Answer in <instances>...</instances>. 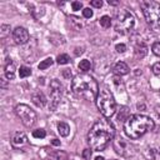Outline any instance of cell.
<instances>
[{"label":"cell","instance_id":"6da1fadb","mask_svg":"<svg viewBox=\"0 0 160 160\" xmlns=\"http://www.w3.org/2000/svg\"><path fill=\"white\" fill-rule=\"evenodd\" d=\"M114 136L115 129L112 124L106 119H99L92 124L88 134V142L90 145V149L95 151H101L108 146Z\"/></svg>","mask_w":160,"mask_h":160},{"label":"cell","instance_id":"7a4b0ae2","mask_svg":"<svg viewBox=\"0 0 160 160\" xmlns=\"http://www.w3.org/2000/svg\"><path fill=\"white\" fill-rule=\"evenodd\" d=\"M71 90L78 96L89 101H94L96 100V96L99 94V85L91 75L82 72V74H78L72 79Z\"/></svg>","mask_w":160,"mask_h":160},{"label":"cell","instance_id":"3957f363","mask_svg":"<svg viewBox=\"0 0 160 160\" xmlns=\"http://www.w3.org/2000/svg\"><path fill=\"white\" fill-rule=\"evenodd\" d=\"M154 129V120L142 114L129 116L124 122V131L130 139H139Z\"/></svg>","mask_w":160,"mask_h":160},{"label":"cell","instance_id":"277c9868","mask_svg":"<svg viewBox=\"0 0 160 160\" xmlns=\"http://www.w3.org/2000/svg\"><path fill=\"white\" fill-rule=\"evenodd\" d=\"M140 8L148 25L154 30L160 29V4L158 1L145 0L140 2Z\"/></svg>","mask_w":160,"mask_h":160},{"label":"cell","instance_id":"5b68a950","mask_svg":"<svg viewBox=\"0 0 160 160\" xmlns=\"http://www.w3.org/2000/svg\"><path fill=\"white\" fill-rule=\"evenodd\" d=\"M96 105H98V109L100 110V112L105 118L112 116L116 111V101H115L111 91L108 89L99 90V94L96 96Z\"/></svg>","mask_w":160,"mask_h":160},{"label":"cell","instance_id":"8992f818","mask_svg":"<svg viewBox=\"0 0 160 160\" xmlns=\"http://www.w3.org/2000/svg\"><path fill=\"white\" fill-rule=\"evenodd\" d=\"M135 28V16L134 14L128 9H121L116 14V21H115V30L119 34L128 35L130 34Z\"/></svg>","mask_w":160,"mask_h":160},{"label":"cell","instance_id":"52a82bcc","mask_svg":"<svg viewBox=\"0 0 160 160\" xmlns=\"http://www.w3.org/2000/svg\"><path fill=\"white\" fill-rule=\"evenodd\" d=\"M15 112L26 128H31L36 121V112L26 104H18L15 106Z\"/></svg>","mask_w":160,"mask_h":160},{"label":"cell","instance_id":"ba28073f","mask_svg":"<svg viewBox=\"0 0 160 160\" xmlns=\"http://www.w3.org/2000/svg\"><path fill=\"white\" fill-rule=\"evenodd\" d=\"M49 94H50V100H49V109L51 111H55L56 108L59 106L62 96V85L59 80L52 79L49 85Z\"/></svg>","mask_w":160,"mask_h":160},{"label":"cell","instance_id":"9c48e42d","mask_svg":"<svg viewBox=\"0 0 160 160\" xmlns=\"http://www.w3.org/2000/svg\"><path fill=\"white\" fill-rule=\"evenodd\" d=\"M112 146H114V150L116 154H119L120 156H125V158H129V156H132L135 154V148L131 142H129L128 140H125L124 138L121 136H118L114 141H112Z\"/></svg>","mask_w":160,"mask_h":160},{"label":"cell","instance_id":"30bf717a","mask_svg":"<svg viewBox=\"0 0 160 160\" xmlns=\"http://www.w3.org/2000/svg\"><path fill=\"white\" fill-rule=\"evenodd\" d=\"M12 39L15 44H19V45L26 44L29 41V31L22 26H18L12 31Z\"/></svg>","mask_w":160,"mask_h":160},{"label":"cell","instance_id":"8fae6325","mask_svg":"<svg viewBox=\"0 0 160 160\" xmlns=\"http://www.w3.org/2000/svg\"><path fill=\"white\" fill-rule=\"evenodd\" d=\"M26 142H28V138H26L25 132H22V131H16V132L12 135V138H11V144H12L15 148H21V146H24Z\"/></svg>","mask_w":160,"mask_h":160},{"label":"cell","instance_id":"7c38bea8","mask_svg":"<svg viewBox=\"0 0 160 160\" xmlns=\"http://www.w3.org/2000/svg\"><path fill=\"white\" fill-rule=\"evenodd\" d=\"M31 101L38 108H42L46 104V98H45V95H44V92L41 90H38V91H35V92L31 94Z\"/></svg>","mask_w":160,"mask_h":160},{"label":"cell","instance_id":"4fadbf2b","mask_svg":"<svg viewBox=\"0 0 160 160\" xmlns=\"http://www.w3.org/2000/svg\"><path fill=\"white\" fill-rule=\"evenodd\" d=\"M114 72L116 74V75H119V76H121V75H126L128 72H129V66L124 62V61H118L115 65H114Z\"/></svg>","mask_w":160,"mask_h":160},{"label":"cell","instance_id":"5bb4252c","mask_svg":"<svg viewBox=\"0 0 160 160\" xmlns=\"http://www.w3.org/2000/svg\"><path fill=\"white\" fill-rule=\"evenodd\" d=\"M15 70H16V68H15L14 62H12L11 59H10V60L6 62V65H5V70H4V75L6 76L8 80H12V79L15 78Z\"/></svg>","mask_w":160,"mask_h":160},{"label":"cell","instance_id":"9a60e30c","mask_svg":"<svg viewBox=\"0 0 160 160\" xmlns=\"http://www.w3.org/2000/svg\"><path fill=\"white\" fill-rule=\"evenodd\" d=\"M66 159H68V154L62 150L50 151L46 156V160H66Z\"/></svg>","mask_w":160,"mask_h":160},{"label":"cell","instance_id":"2e32d148","mask_svg":"<svg viewBox=\"0 0 160 160\" xmlns=\"http://www.w3.org/2000/svg\"><path fill=\"white\" fill-rule=\"evenodd\" d=\"M134 52H135V58H136V59H142V58L146 55V52H148V46H146L144 42H139V44L135 46Z\"/></svg>","mask_w":160,"mask_h":160},{"label":"cell","instance_id":"e0dca14e","mask_svg":"<svg viewBox=\"0 0 160 160\" xmlns=\"http://www.w3.org/2000/svg\"><path fill=\"white\" fill-rule=\"evenodd\" d=\"M58 131H59V134H60L61 136L66 138V136L70 134V126H69L66 122L61 121V122L58 124Z\"/></svg>","mask_w":160,"mask_h":160},{"label":"cell","instance_id":"ac0fdd59","mask_svg":"<svg viewBox=\"0 0 160 160\" xmlns=\"http://www.w3.org/2000/svg\"><path fill=\"white\" fill-rule=\"evenodd\" d=\"M70 22H71V25H72L76 30H80V29L84 26V21H82L81 19L76 18V16H70Z\"/></svg>","mask_w":160,"mask_h":160},{"label":"cell","instance_id":"d6986e66","mask_svg":"<svg viewBox=\"0 0 160 160\" xmlns=\"http://www.w3.org/2000/svg\"><path fill=\"white\" fill-rule=\"evenodd\" d=\"M56 62L60 64V65L69 64V62H70V56H69L68 54H60V55H58V58H56Z\"/></svg>","mask_w":160,"mask_h":160},{"label":"cell","instance_id":"ffe728a7","mask_svg":"<svg viewBox=\"0 0 160 160\" xmlns=\"http://www.w3.org/2000/svg\"><path fill=\"white\" fill-rule=\"evenodd\" d=\"M52 62H54V60H52L51 58H46L45 60H42V61L39 64V69H40V70H45V69L50 68V66L52 65Z\"/></svg>","mask_w":160,"mask_h":160},{"label":"cell","instance_id":"44dd1931","mask_svg":"<svg viewBox=\"0 0 160 160\" xmlns=\"http://www.w3.org/2000/svg\"><path fill=\"white\" fill-rule=\"evenodd\" d=\"M100 25H101L104 29H108V28L111 25V19H110V16H108V15L101 16V18H100Z\"/></svg>","mask_w":160,"mask_h":160},{"label":"cell","instance_id":"7402d4cb","mask_svg":"<svg viewBox=\"0 0 160 160\" xmlns=\"http://www.w3.org/2000/svg\"><path fill=\"white\" fill-rule=\"evenodd\" d=\"M90 68H91V64H90V61L89 60H86V59H84V60H81L80 62H79V69L81 70V71H88V70H90Z\"/></svg>","mask_w":160,"mask_h":160},{"label":"cell","instance_id":"603a6c76","mask_svg":"<svg viewBox=\"0 0 160 160\" xmlns=\"http://www.w3.org/2000/svg\"><path fill=\"white\" fill-rule=\"evenodd\" d=\"M31 75V69L28 68V66H20V70H19V76L20 78H28Z\"/></svg>","mask_w":160,"mask_h":160},{"label":"cell","instance_id":"cb8c5ba5","mask_svg":"<svg viewBox=\"0 0 160 160\" xmlns=\"http://www.w3.org/2000/svg\"><path fill=\"white\" fill-rule=\"evenodd\" d=\"M32 136L35 139H44L46 136V131L44 129H36L32 131Z\"/></svg>","mask_w":160,"mask_h":160},{"label":"cell","instance_id":"d4e9b609","mask_svg":"<svg viewBox=\"0 0 160 160\" xmlns=\"http://www.w3.org/2000/svg\"><path fill=\"white\" fill-rule=\"evenodd\" d=\"M9 32H10V25H6V24L1 25V28H0V36L5 38Z\"/></svg>","mask_w":160,"mask_h":160},{"label":"cell","instance_id":"484cf974","mask_svg":"<svg viewBox=\"0 0 160 160\" xmlns=\"http://www.w3.org/2000/svg\"><path fill=\"white\" fill-rule=\"evenodd\" d=\"M151 50H152V52H154L155 55L160 56V41L154 42V44H152V46H151Z\"/></svg>","mask_w":160,"mask_h":160},{"label":"cell","instance_id":"4316f807","mask_svg":"<svg viewBox=\"0 0 160 160\" xmlns=\"http://www.w3.org/2000/svg\"><path fill=\"white\" fill-rule=\"evenodd\" d=\"M70 5H71V9L74 11H79L82 9V2H80V1H72Z\"/></svg>","mask_w":160,"mask_h":160},{"label":"cell","instance_id":"83f0119b","mask_svg":"<svg viewBox=\"0 0 160 160\" xmlns=\"http://www.w3.org/2000/svg\"><path fill=\"white\" fill-rule=\"evenodd\" d=\"M82 15H84V18L90 19L94 15V12H92V10L90 8H85V9H82Z\"/></svg>","mask_w":160,"mask_h":160},{"label":"cell","instance_id":"f1b7e54d","mask_svg":"<svg viewBox=\"0 0 160 160\" xmlns=\"http://www.w3.org/2000/svg\"><path fill=\"white\" fill-rule=\"evenodd\" d=\"M115 50H116L118 52L122 54V52H125V50H126V45H125V44H116V45H115Z\"/></svg>","mask_w":160,"mask_h":160},{"label":"cell","instance_id":"f546056e","mask_svg":"<svg viewBox=\"0 0 160 160\" xmlns=\"http://www.w3.org/2000/svg\"><path fill=\"white\" fill-rule=\"evenodd\" d=\"M151 70H152V72H154L155 75H160V61H158V62H155V64L152 65V68H151Z\"/></svg>","mask_w":160,"mask_h":160},{"label":"cell","instance_id":"4dcf8cb0","mask_svg":"<svg viewBox=\"0 0 160 160\" xmlns=\"http://www.w3.org/2000/svg\"><path fill=\"white\" fill-rule=\"evenodd\" d=\"M82 158H84V160H90V158H91V150L90 149H85L82 151Z\"/></svg>","mask_w":160,"mask_h":160},{"label":"cell","instance_id":"1f68e13d","mask_svg":"<svg viewBox=\"0 0 160 160\" xmlns=\"http://www.w3.org/2000/svg\"><path fill=\"white\" fill-rule=\"evenodd\" d=\"M90 5L94 6V8H101L102 6V1L101 0H92V1H90Z\"/></svg>","mask_w":160,"mask_h":160},{"label":"cell","instance_id":"d6a6232c","mask_svg":"<svg viewBox=\"0 0 160 160\" xmlns=\"http://www.w3.org/2000/svg\"><path fill=\"white\" fill-rule=\"evenodd\" d=\"M62 75H64L66 79H69V80H70V78H71V71H70L69 69H65V70L62 71Z\"/></svg>","mask_w":160,"mask_h":160},{"label":"cell","instance_id":"836d02e7","mask_svg":"<svg viewBox=\"0 0 160 160\" xmlns=\"http://www.w3.org/2000/svg\"><path fill=\"white\" fill-rule=\"evenodd\" d=\"M121 111H124V112H126V111H128V108H121ZM118 119H119V120H120V119H121V120H125V119H124V115H122V114H119V116H118Z\"/></svg>","mask_w":160,"mask_h":160},{"label":"cell","instance_id":"e575fe53","mask_svg":"<svg viewBox=\"0 0 160 160\" xmlns=\"http://www.w3.org/2000/svg\"><path fill=\"white\" fill-rule=\"evenodd\" d=\"M5 78H6L5 75H4V76H1V86H2V88H5V86H6V80H5Z\"/></svg>","mask_w":160,"mask_h":160},{"label":"cell","instance_id":"d590c367","mask_svg":"<svg viewBox=\"0 0 160 160\" xmlns=\"http://www.w3.org/2000/svg\"><path fill=\"white\" fill-rule=\"evenodd\" d=\"M51 144H52V145H55V146H58V145H60V140H58V139H52Z\"/></svg>","mask_w":160,"mask_h":160},{"label":"cell","instance_id":"8d00e7d4","mask_svg":"<svg viewBox=\"0 0 160 160\" xmlns=\"http://www.w3.org/2000/svg\"><path fill=\"white\" fill-rule=\"evenodd\" d=\"M108 4H109V5H118V4H119V1H112V0H108Z\"/></svg>","mask_w":160,"mask_h":160},{"label":"cell","instance_id":"74e56055","mask_svg":"<svg viewBox=\"0 0 160 160\" xmlns=\"http://www.w3.org/2000/svg\"><path fill=\"white\" fill-rule=\"evenodd\" d=\"M95 160H105V158H102V156H98V158H95Z\"/></svg>","mask_w":160,"mask_h":160},{"label":"cell","instance_id":"f35d334b","mask_svg":"<svg viewBox=\"0 0 160 160\" xmlns=\"http://www.w3.org/2000/svg\"><path fill=\"white\" fill-rule=\"evenodd\" d=\"M111 160H118V159H111Z\"/></svg>","mask_w":160,"mask_h":160}]
</instances>
